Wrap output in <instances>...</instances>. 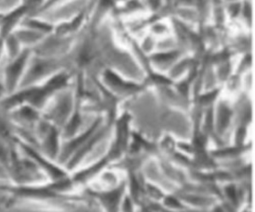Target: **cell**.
<instances>
[{"label":"cell","mask_w":255,"mask_h":212,"mask_svg":"<svg viewBox=\"0 0 255 212\" xmlns=\"http://www.w3.org/2000/svg\"><path fill=\"white\" fill-rule=\"evenodd\" d=\"M17 145L23 152L25 153L27 158L31 159L38 168L44 170L51 178H53L54 180L59 179L63 175V173L60 169L51 164L47 159H45L41 155L40 153L36 151L33 146H30L26 142L20 140L17 141Z\"/></svg>","instance_id":"6da1fadb"},{"label":"cell","mask_w":255,"mask_h":212,"mask_svg":"<svg viewBox=\"0 0 255 212\" xmlns=\"http://www.w3.org/2000/svg\"><path fill=\"white\" fill-rule=\"evenodd\" d=\"M0 165L8 172L9 168V148L7 149L2 144H0Z\"/></svg>","instance_id":"7a4b0ae2"}]
</instances>
